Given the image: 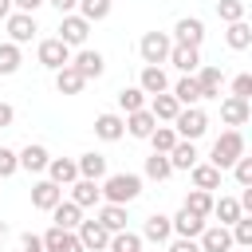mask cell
I'll use <instances>...</instances> for the list:
<instances>
[{
    "mask_svg": "<svg viewBox=\"0 0 252 252\" xmlns=\"http://www.w3.org/2000/svg\"><path fill=\"white\" fill-rule=\"evenodd\" d=\"M71 189V201L79 205V209H91V205H98L102 201V193H98V181H87V177H79L75 185H67Z\"/></svg>",
    "mask_w": 252,
    "mask_h": 252,
    "instance_id": "obj_25",
    "label": "cell"
},
{
    "mask_svg": "<svg viewBox=\"0 0 252 252\" xmlns=\"http://www.w3.org/2000/svg\"><path fill=\"white\" fill-rule=\"evenodd\" d=\"M232 252H252V248H232Z\"/></svg>",
    "mask_w": 252,
    "mask_h": 252,
    "instance_id": "obj_53",
    "label": "cell"
},
{
    "mask_svg": "<svg viewBox=\"0 0 252 252\" xmlns=\"http://www.w3.org/2000/svg\"><path fill=\"white\" fill-rule=\"evenodd\" d=\"M87 35H91V24H87L79 12L59 16V35H55V39H63L67 47H83V43H87Z\"/></svg>",
    "mask_w": 252,
    "mask_h": 252,
    "instance_id": "obj_5",
    "label": "cell"
},
{
    "mask_svg": "<svg viewBox=\"0 0 252 252\" xmlns=\"http://www.w3.org/2000/svg\"><path fill=\"white\" fill-rule=\"evenodd\" d=\"M146 110H150V114H154V122H173V118H177V110H181V106H177V98H173V94H169V91H165V94H154V98H150V102H146Z\"/></svg>",
    "mask_w": 252,
    "mask_h": 252,
    "instance_id": "obj_23",
    "label": "cell"
},
{
    "mask_svg": "<svg viewBox=\"0 0 252 252\" xmlns=\"http://www.w3.org/2000/svg\"><path fill=\"white\" fill-rule=\"evenodd\" d=\"M75 8H79V16H83L87 24H94V20H106V16H110V0H79Z\"/></svg>",
    "mask_w": 252,
    "mask_h": 252,
    "instance_id": "obj_39",
    "label": "cell"
},
{
    "mask_svg": "<svg viewBox=\"0 0 252 252\" xmlns=\"http://www.w3.org/2000/svg\"><path fill=\"white\" fill-rule=\"evenodd\" d=\"M59 201H63V189H59L55 181H47V177H43V181H35V185H32V205H35L39 213H51Z\"/></svg>",
    "mask_w": 252,
    "mask_h": 252,
    "instance_id": "obj_15",
    "label": "cell"
},
{
    "mask_svg": "<svg viewBox=\"0 0 252 252\" xmlns=\"http://www.w3.org/2000/svg\"><path fill=\"white\" fill-rule=\"evenodd\" d=\"M146 142L154 146V154H169V150H173V146H177L181 138L173 134V126H154V134H150Z\"/></svg>",
    "mask_w": 252,
    "mask_h": 252,
    "instance_id": "obj_37",
    "label": "cell"
},
{
    "mask_svg": "<svg viewBox=\"0 0 252 252\" xmlns=\"http://www.w3.org/2000/svg\"><path fill=\"white\" fill-rule=\"evenodd\" d=\"M20 63H24L20 47H16V43H0V75H16Z\"/></svg>",
    "mask_w": 252,
    "mask_h": 252,
    "instance_id": "obj_41",
    "label": "cell"
},
{
    "mask_svg": "<svg viewBox=\"0 0 252 252\" xmlns=\"http://www.w3.org/2000/svg\"><path fill=\"white\" fill-rule=\"evenodd\" d=\"M169 228H173V236H181V240H197V236L205 232V217H193L189 209H177V217H169Z\"/></svg>",
    "mask_w": 252,
    "mask_h": 252,
    "instance_id": "obj_12",
    "label": "cell"
},
{
    "mask_svg": "<svg viewBox=\"0 0 252 252\" xmlns=\"http://www.w3.org/2000/svg\"><path fill=\"white\" fill-rule=\"evenodd\" d=\"M138 91H142L146 98H154V94H165V91H169V79H165V71H161V67H142V75H138Z\"/></svg>",
    "mask_w": 252,
    "mask_h": 252,
    "instance_id": "obj_18",
    "label": "cell"
},
{
    "mask_svg": "<svg viewBox=\"0 0 252 252\" xmlns=\"http://www.w3.org/2000/svg\"><path fill=\"white\" fill-rule=\"evenodd\" d=\"M232 98H252V75H236L232 79Z\"/></svg>",
    "mask_w": 252,
    "mask_h": 252,
    "instance_id": "obj_45",
    "label": "cell"
},
{
    "mask_svg": "<svg viewBox=\"0 0 252 252\" xmlns=\"http://www.w3.org/2000/svg\"><path fill=\"white\" fill-rule=\"evenodd\" d=\"M201 39H205V24H201L197 16H181V20L173 24V43H181V47H201Z\"/></svg>",
    "mask_w": 252,
    "mask_h": 252,
    "instance_id": "obj_8",
    "label": "cell"
},
{
    "mask_svg": "<svg viewBox=\"0 0 252 252\" xmlns=\"http://www.w3.org/2000/svg\"><path fill=\"white\" fill-rule=\"evenodd\" d=\"M83 87H87V79H83V75H79L71 63L55 71V91H59V94H79Z\"/></svg>",
    "mask_w": 252,
    "mask_h": 252,
    "instance_id": "obj_28",
    "label": "cell"
},
{
    "mask_svg": "<svg viewBox=\"0 0 252 252\" xmlns=\"http://www.w3.org/2000/svg\"><path fill=\"white\" fill-rule=\"evenodd\" d=\"M169 173H173V165H169L165 154H150V158H146V177H150V181H165Z\"/></svg>",
    "mask_w": 252,
    "mask_h": 252,
    "instance_id": "obj_40",
    "label": "cell"
},
{
    "mask_svg": "<svg viewBox=\"0 0 252 252\" xmlns=\"http://www.w3.org/2000/svg\"><path fill=\"white\" fill-rule=\"evenodd\" d=\"M126 220H130V217H126V205H102V209H98V224H102L106 232H122Z\"/></svg>",
    "mask_w": 252,
    "mask_h": 252,
    "instance_id": "obj_32",
    "label": "cell"
},
{
    "mask_svg": "<svg viewBox=\"0 0 252 252\" xmlns=\"http://www.w3.org/2000/svg\"><path fill=\"white\" fill-rule=\"evenodd\" d=\"M75 169H79V177H87V181H102L106 177V158L102 154H79L75 158Z\"/></svg>",
    "mask_w": 252,
    "mask_h": 252,
    "instance_id": "obj_22",
    "label": "cell"
},
{
    "mask_svg": "<svg viewBox=\"0 0 252 252\" xmlns=\"http://www.w3.org/2000/svg\"><path fill=\"white\" fill-rule=\"evenodd\" d=\"M197 248L201 252H232V236L224 224H205V232L197 236Z\"/></svg>",
    "mask_w": 252,
    "mask_h": 252,
    "instance_id": "obj_13",
    "label": "cell"
},
{
    "mask_svg": "<svg viewBox=\"0 0 252 252\" xmlns=\"http://www.w3.org/2000/svg\"><path fill=\"white\" fill-rule=\"evenodd\" d=\"M224 43H228L232 51H244V47H252V28H248L244 20L228 24V32H224Z\"/></svg>",
    "mask_w": 252,
    "mask_h": 252,
    "instance_id": "obj_33",
    "label": "cell"
},
{
    "mask_svg": "<svg viewBox=\"0 0 252 252\" xmlns=\"http://www.w3.org/2000/svg\"><path fill=\"white\" fill-rule=\"evenodd\" d=\"M39 240H43V252H83L79 236H75V232H67V228H55V224H51Z\"/></svg>",
    "mask_w": 252,
    "mask_h": 252,
    "instance_id": "obj_14",
    "label": "cell"
},
{
    "mask_svg": "<svg viewBox=\"0 0 252 252\" xmlns=\"http://www.w3.org/2000/svg\"><path fill=\"white\" fill-rule=\"evenodd\" d=\"M138 236H142V240H154V244H169V240H173L169 217H161V213L146 217V224H142V232H138Z\"/></svg>",
    "mask_w": 252,
    "mask_h": 252,
    "instance_id": "obj_21",
    "label": "cell"
},
{
    "mask_svg": "<svg viewBox=\"0 0 252 252\" xmlns=\"http://www.w3.org/2000/svg\"><path fill=\"white\" fill-rule=\"evenodd\" d=\"M4 236H8V224H4V220H0V240H4Z\"/></svg>",
    "mask_w": 252,
    "mask_h": 252,
    "instance_id": "obj_52",
    "label": "cell"
},
{
    "mask_svg": "<svg viewBox=\"0 0 252 252\" xmlns=\"http://www.w3.org/2000/svg\"><path fill=\"white\" fill-rule=\"evenodd\" d=\"M232 177H236L240 189H248V185H252V158H236V161H232Z\"/></svg>",
    "mask_w": 252,
    "mask_h": 252,
    "instance_id": "obj_43",
    "label": "cell"
},
{
    "mask_svg": "<svg viewBox=\"0 0 252 252\" xmlns=\"http://www.w3.org/2000/svg\"><path fill=\"white\" fill-rule=\"evenodd\" d=\"M12 16V0H0V20H8Z\"/></svg>",
    "mask_w": 252,
    "mask_h": 252,
    "instance_id": "obj_51",
    "label": "cell"
},
{
    "mask_svg": "<svg viewBox=\"0 0 252 252\" xmlns=\"http://www.w3.org/2000/svg\"><path fill=\"white\" fill-rule=\"evenodd\" d=\"M106 252H142V236H138V232H130V228H122V232H110V244H106Z\"/></svg>",
    "mask_w": 252,
    "mask_h": 252,
    "instance_id": "obj_35",
    "label": "cell"
},
{
    "mask_svg": "<svg viewBox=\"0 0 252 252\" xmlns=\"http://www.w3.org/2000/svg\"><path fill=\"white\" fill-rule=\"evenodd\" d=\"M189 177H193V189H205V193L220 189V169L209 165V161H197V165L189 169Z\"/></svg>",
    "mask_w": 252,
    "mask_h": 252,
    "instance_id": "obj_24",
    "label": "cell"
},
{
    "mask_svg": "<svg viewBox=\"0 0 252 252\" xmlns=\"http://www.w3.org/2000/svg\"><path fill=\"white\" fill-rule=\"evenodd\" d=\"M193 79H197V91H201V98H220V83H224L220 67H213V63H201V67L193 71Z\"/></svg>",
    "mask_w": 252,
    "mask_h": 252,
    "instance_id": "obj_11",
    "label": "cell"
},
{
    "mask_svg": "<svg viewBox=\"0 0 252 252\" xmlns=\"http://www.w3.org/2000/svg\"><path fill=\"white\" fill-rule=\"evenodd\" d=\"M94 134H98L102 142H118V138L126 134V118H122V114H114V110H106V114H98V118H94Z\"/></svg>",
    "mask_w": 252,
    "mask_h": 252,
    "instance_id": "obj_19",
    "label": "cell"
},
{
    "mask_svg": "<svg viewBox=\"0 0 252 252\" xmlns=\"http://www.w3.org/2000/svg\"><path fill=\"white\" fill-rule=\"evenodd\" d=\"M39 4H43V0H12V12H28V16H35Z\"/></svg>",
    "mask_w": 252,
    "mask_h": 252,
    "instance_id": "obj_47",
    "label": "cell"
},
{
    "mask_svg": "<svg viewBox=\"0 0 252 252\" xmlns=\"http://www.w3.org/2000/svg\"><path fill=\"white\" fill-rule=\"evenodd\" d=\"M16 169H20V158H16V150L0 146V177H12Z\"/></svg>",
    "mask_w": 252,
    "mask_h": 252,
    "instance_id": "obj_44",
    "label": "cell"
},
{
    "mask_svg": "<svg viewBox=\"0 0 252 252\" xmlns=\"http://www.w3.org/2000/svg\"><path fill=\"white\" fill-rule=\"evenodd\" d=\"M146 102H150V98H146V94H142L138 87H122V91H118V110H122V114L146 110Z\"/></svg>",
    "mask_w": 252,
    "mask_h": 252,
    "instance_id": "obj_36",
    "label": "cell"
},
{
    "mask_svg": "<svg viewBox=\"0 0 252 252\" xmlns=\"http://www.w3.org/2000/svg\"><path fill=\"white\" fill-rule=\"evenodd\" d=\"M47 181H55L59 189L75 185V181H79V169H75V161H71V158H51V161H47Z\"/></svg>",
    "mask_w": 252,
    "mask_h": 252,
    "instance_id": "obj_20",
    "label": "cell"
},
{
    "mask_svg": "<svg viewBox=\"0 0 252 252\" xmlns=\"http://www.w3.org/2000/svg\"><path fill=\"white\" fill-rule=\"evenodd\" d=\"M217 16H220L224 24L244 20V0H217Z\"/></svg>",
    "mask_w": 252,
    "mask_h": 252,
    "instance_id": "obj_42",
    "label": "cell"
},
{
    "mask_svg": "<svg viewBox=\"0 0 252 252\" xmlns=\"http://www.w3.org/2000/svg\"><path fill=\"white\" fill-rule=\"evenodd\" d=\"M165 63H173L181 75H193L197 67H201V47H181V43H173L169 47V59Z\"/></svg>",
    "mask_w": 252,
    "mask_h": 252,
    "instance_id": "obj_17",
    "label": "cell"
},
{
    "mask_svg": "<svg viewBox=\"0 0 252 252\" xmlns=\"http://www.w3.org/2000/svg\"><path fill=\"white\" fill-rule=\"evenodd\" d=\"M98 193H102L106 205H130L142 193V177L138 173H106L102 185H98Z\"/></svg>",
    "mask_w": 252,
    "mask_h": 252,
    "instance_id": "obj_1",
    "label": "cell"
},
{
    "mask_svg": "<svg viewBox=\"0 0 252 252\" xmlns=\"http://www.w3.org/2000/svg\"><path fill=\"white\" fill-rule=\"evenodd\" d=\"M75 236H79L83 252H106V244H110V232H106L98 220H79Z\"/></svg>",
    "mask_w": 252,
    "mask_h": 252,
    "instance_id": "obj_6",
    "label": "cell"
},
{
    "mask_svg": "<svg viewBox=\"0 0 252 252\" xmlns=\"http://www.w3.org/2000/svg\"><path fill=\"white\" fill-rule=\"evenodd\" d=\"M169 252H201V248H197V240H181L177 236V240H169Z\"/></svg>",
    "mask_w": 252,
    "mask_h": 252,
    "instance_id": "obj_48",
    "label": "cell"
},
{
    "mask_svg": "<svg viewBox=\"0 0 252 252\" xmlns=\"http://www.w3.org/2000/svg\"><path fill=\"white\" fill-rule=\"evenodd\" d=\"M169 47H173V39H169L165 32H146L142 43H138V55H142L146 67H161V63L169 59Z\"/></svg>",
    "mask_w": 252,
    "mask_h": 252,
    "instance_id": "obj_4",
    "label": "cell"
},
{
    "mask_svg": "<svg viewBox=\"0 0 252 252\" xmlns=\"http://www.w3.org/2000/svg\"><path fill=\"white\" fill-rule=\"evenodd\" d=\"M12 118H16L12 102H0V130H4V126H12Z\"/></svg>",
    "mask_w": 252,
    "mask_h": 252,
    "instance_id": "obj_50",
    "label": "cell"
},
{
    "mask_svg": "<svg viewBox=\"0 0 252 252\" xmlns=\"http://www.w3.org/2000/svg\"><path fill=\"white\" fill-rule=\"evenodd\" d=\"M71 67L91 83V79H98L102 71H106V59H102V51H91V47H79V55H71Z\"/></svg>",
    "mask_w": 252,
    "mask_h": 252,
    "instance_id": "obj_9",
    "label": "cell"
},
{
    "mask_svg": "<svg viewBox=\"0 0 252 252\" xmlns=\"http://www.w3.org/2000/svg\"><path fill=\"white\" fill-rule=\"evenodd\" d=\"M209 217H217V220H220V224L228 228V224H232V220H240L244 213H240L236 197H220V201H213V213H209Z\"/></svg>",
    "mask_w": 252,
    "mask_h": 252,
    "instance_id": "obj_34",
    "label": "cell"
},
{
    "mask_svg": "<svg viewBox=\"0 0 252 252\" xmlns=\"http://www.w3.org/2000/svg\"><path fill=\"white\" fill-rule=\"evenodd\" d=\"M165 158H169V165H173V169H185V173H189V169L197 165V158H201V154H197V146H193V142H177Z\"/></svg>",
    "mask_w": 252,
    "mask_h": 252,
    "instance_id": "obj_31",
    "label": "cell"
},
{
    "mask_svg": "<svg viewBox=\"0 0 252 252\" xmlns=\"http://www.w3.org/2000/svg\"><path fill=\"white\" fill-rule=\"evenodd\" d=\"M220 118H224V126H244L248 118H252V106H248V98H220Z\"/></svg>",
    "mask_w": 252,
    "mask_h": 252,
    "instance_id": "obj_16",
    "label": "cell"
},
{
    "mask_svg": "<svg viewBox=\"0 0 252 252\" xmlns=\"http://www.w3.org/2000/svg\"><path fill=\"white\" fill-rule=\"evenodd\" d=\"M51 220H55V228L75 232V228H79V220H83V209H79L75 201H59V205L51 209Z\"/></svg>",
    "mask_w": 252,
    "mask_h": 252,
    "instance_id": "obj_26",
    "label": "cell"
},
{
    "mask_svg": "<svg viewBox=\"0 0 252 252\" xmlns=\"http://www.w3.org/2000/svg\"><path fill=\"white\" fill-rule=\"evenodd\" d=\"M39 28H35V16H28V12H12L8 16V43H32V35H35Z\"/></svg>",
    "mask_w": 252,
    "mask_h": 252,
    "instance_id": "obj_10",
    "label": "cell"
},
{
    "mask_svg": "<svg viewBox=\"0 0 252 252\" xmlns=\"http://www.w3.org/2000/svg\"><path fill=\"white\" fill-rule=\"evenodd\" d=\"M169 126H173V134H177L181 142H197V138L209 130V114H205L201 106H181Z\"/></svg>",
    "mask_w": 252,
    "mask_h": 252,
    "instance_id": "obj_3",
    "label": "cell"
},
{
    "mask_svg": "<svg viewBox=\"0 0 252 252\" xmlns=\"http://www.w3.org/2000/svg\"><path fill=\"white\" fill-rule=\"evenodd\" d=\"M39 63L47 67V71H59V67H67L71 63V47L63 43V39H39Z\"/></svg>",
    "mask_w": 252,
    "mask_h": 252,
    "instance_id": "obj_7",
    "label": "cell"
},
{
    "mask_svg": "<svg viewBox=\"0 0 252 252\" xmlns=\"http://www.w3.org/2000/svg\"><path fill=\"white\" fill-rule=\"evenodd\" d=\"M236 158H244V134H240V130H224V134L213 142V150H209V165H217V169L224 173V169H232Z\"/></svg>",
    "mask_w": 252,
    "mask_h": 252,
    "instance_id": "obj_2",
    "label": "cell"
},
{
    "mask_svg": "<svg viewBox=\"0 0 252 252\" xmlns=\"http://www.w3.org/2000/svg\"><path fill=\"white\" fill-rule=\"evenodd\" d=\"M154 126H158V122H154L150 110H134V114H126V134H130V138H142V142H146V138L154 134Z\"/></svg>",
    "mask_w": 252,
    "mask_h": 252,
    "instance_id": "obj_30",
    "label": "cell"
},
{
    "mask_svg": "<svg viewBox=\"0 0 252 252\" xmlns=\"http://www.w3.org/2000/svg\"><path fill=\"white\" fill-rule=\"evenodd\" d=\"M169 94L177 98V106H197V102H201V91H197V79H193V75H181Z\"/></svg>",
    "mask_w": 252,
    "mask_h": 252,
    "instance_id": "obj_29",
    "label": "cell"
},
{
    "mask_svg": "<svg viewBox=\"0 0 252 252\" xmlns=\"http://www.w3.org/2000/svg\"><path fill=\"white\" fill-rule=\"evenodd\" d=\"M16 158H20V169H28V173H43L47 161H51V154H47L43 146H24Z\"/></svg>",
    "mask_w": 252,
    "mask_h": 252,
    "instance_id": "obj_27",
    "label": "cell"
},
{
    "mask_svg": "<svg viewBox=\"0 0 252 252\" xmlns=\"http://www.w3.org/2000/svg\"><path fill=\"white\" fill-rule=\"evenodd\" d=\"M43 4H51V8H55V12H59V16H71V12H75V4H79V0H43Z\"/></svg>",
    "mask_w": 252,
    "mask_h": 252,
    "instance_id": "obj_49",
    "label": "cell"
},
{
    "mask_svg": "<svg viewBox=\"0 0 252 252\" xmlns=\"http://www.w3.org/2000/svg\"><path fill=\"white\" fill-rule=\"evenodd\" d=\"M20 252H43V240H39L35 232H24V236H20Z\"/></svg>",
    "mask_w": 252,
    "mask_h": 252,
    "instance_id": "obj_46",
    "label": "cell"
},
{
    "mask_svg": "<svg viewBox=\"0 0 252 252\" xmlns=\"http://www.w3.org/2000/svg\"><path fill=\"white\" fill-rule=\"evenodd\" d=\"M181 209H189L193 217H209V213H213V193H205V189H189V197H185Z\"/></svg>",
    "mask_w": 252,
    "mask_h": 252,
    "instance_id": "obj_38",
    "label": "cell"
}]
</instances>
